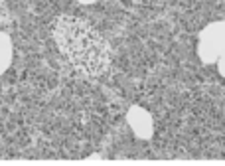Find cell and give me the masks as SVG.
Instances as JSON below:
<instances>
[{"instance_id": "cell-4", "label": "cell", "mask_w": 225, "mask_h": 166, "mask_svg": "<svg viewBox=\"0 0 225 166\" xmlns=\"http://www.w3.org/2000/svg\"><path fill=\"white\" fill-rule=\"evenodd\" d=\"M12 61V40L8 38V34L0 32V75L8 69Z\"/></svg>"}, {"instance_id": "cell-6", "label": "cell", "mask_w": 225, "mask_h": 166, "mask_svg": "<svg viewBox=\"0 0 225 166\" xmlns=\"http://www.w3.org/2000/svg\"><path fill=\"white\" fill-rule=\"evenodd\" d=\"M77 2H81V4H93V2H97V0H77Z\"/></svg>"}, {"instance_id": "cell-3", "label": "cell", "mask_w": 225, "mask_h": 166, "mask_svg": "<svg viewBox=\"0 0 225 166\" xmlns=\"http://www.w3.org/2000/svg\"><path fill=\"white\" fill-rule=\"evenodd\" d=\"M128 123H130L132 131L140 139H148L152 135V119L142 107H130L128 111Z\"/></svg>"}, {"instance_id": "cell-5", "label": "cell", "mask_w": 225, "mask_h": 166, "mask_svg": "<svg viewBox=\"0 0 225 166\" xmlns=\"http://www.w3.org/2000/svg\"><path fill=\"white\" fill-rule=\"evenodd\" d=\"M217 67H219V73H221V75L225 77V57H223V60H219V61H217Z\"/></svg>"}, {"instance_id": "cell-1", "label": "cell", "mask_w": 225, "mask_h": 166, "mask_svg": "<svg viewBox=\"0 0 225 166\" xmlns=\"http://www.w3.org/2000/svg\"><path fill=\"white\" fill-rule=\"evenodd\" d=\"M55 40L63 57L85 77H99L111 65V48L95 26L77 16L63 14L53 22Z\"/></svg>"}, {"instance_id": "cell-2", "label": "cell", "mask_w": 225, "mask_h": 166, "mask_svg": "<svg viewBox=\"0 0 225 166\" xmlns=\"http://www.w3.org/2000/svg\"><path fill=\"white\" fill-rule=\"evenodd\" d=\"M198 53L203 63H217L225 57V22H213L199 34Z\"/></svg>"}]
</instances>
